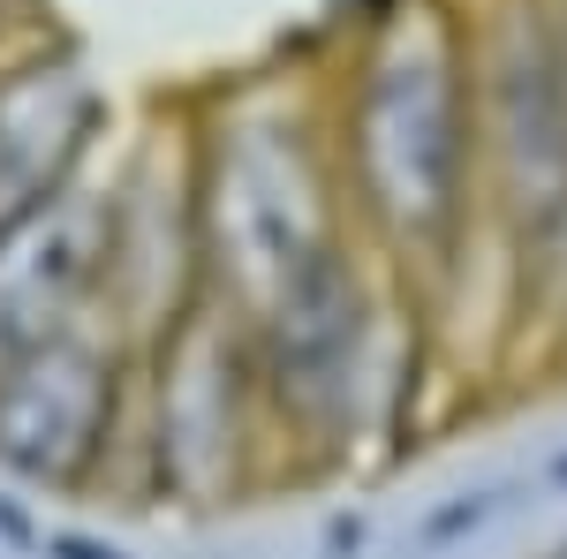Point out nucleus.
I'll return each mask as SVG.
<instances>
[{
  "mask_svg": "<svg viewBox=\"0 0 567 559\" xmlns=\"http://www.w3.org/2000/svg\"><path fill=\"white\" fill-rule=\"evenodd\" d=\"M16 15H23V0H0V61L16 53V39H8V31H16Z\"/></svg>",
  "mask_w": 567,
  "mask_h": 559,
  "instance_id": "nucleus-8",
  "label": "nucleus"
},
{
  "mask_svg": "<svg viewBox=\"0 0 567 559\" xmlns=\"http://www.w3.org/2000/svg\"><path fill=\"white\" fill-rule=\"evenodd\" d=\"M189 106L197 213H205V280L243 325L303 288L318 265L355 250L349 189L326 122V76H227Z\"/></svg>",
  "mask_w": 567,
  "mask_h": 559,
  "instance_id": "nucleus-2",
  "label": "nucleus"
},
{
  "mask_svg": "<svg viewBox=\"0 0 567 559\" xmlns=\"http://www.w3.org/2000/svg\"><path fill=\"white\" fill-rule=\"evenodd\" d=\"M106 159L114 136L31 205L0 213V371L99 310L106 288Z\"/></svg>",
  "mask_w": 567,
  "mask_h": 559,
  "instance_id": "nucleus-7",
  "label": "nucleus"
},
{
  "mask_svg": "<svg viewBox=\"0 0 567 559\" xmlns=\"http://www.w3.org/2000/svg\"><path fill=\"white\" fill-rule=\"evenodd\" d=\"M205 296H213V280H205V213H197L189 106H175V114H152L144 130L114 136L99 310L144 348L167 325H182Z\"/></svg>",
  "mask_w": 567,
  "mask_h": 559,
  "instance_id": "nucleus-6",
  "label": "nucleus"
},
{
  "mask_svg": "<svg viewBox=\"0 0 567 559\" xmlns=\"http://www.w3.org/2000/svg\"><path fill=\"white\" fill-rule=\"evenodd\" d=\"M545 15H553V39H560V61H567V0H545Z\"/></svg>",
  "mask_w": 567,
  "mask_h": 559,
  "instance_id": "nucleus-9",
  "label": "nucleus"
},
{
  "mask_svg": "<svg viewBox=\"0 0 567 559\" xmlns=\"http://www.w3.org/2000/svg\"><path fill=\"white\" fill-rule=\"evenodd\" d=\"M560 559H567V552H560Z\"/></svg>",
  "mask_w": 567,
  "mask_h": 559,
  "instance_id": "nucleus-10",
  "label": "nucleus"
},
{
  "mask_svg": "<svg viewBox=\"0 0 567 559\" xmlns=\"http://www.w3.org/2000/svg\"><path fill=\"white\" fill-rule=\"evenodd\" d=\"M477 69V213L507 258L567 250V61L545 0H462Z\"/></svg>",
  "mask_w": 567,
  "mask_h": 559,
  "instance_id": "nucleus-4",
  "label": "nucleus"
},
{
  "mask_svg": "<svg viewBox=\"0 0 567 559\" xmlns=\"http://www.w3.org/2000/svg\"><path fill=\"white\" fill-rule=\"evenodd\" d=\"M136 393V341L91 310L0 371V476L91 499L114 484Z\"/></svg>",
  "mask_w": 567,
  "mask_h": 559,
  "instance_id": "nucleus-5",
  "label": "nucleus"
},
{
  "mask_svg": "<svg viewBox=\"0 0 567 559\" xmlns=\"http://www.w3.org/2000/svg\"><path fill=\"white\" fill-rule=\"evenodd\" d=\"M280 476H288V446H280L258 348L227 302L205 296L182 325L136 348L130 431H122L106 499L213 515L235 499H258Z\"/></svg>",
  "mask_w": 567,
  "mask_h": 559,
  "instance_id": "nucleus-3",
  "label": "nucleus"
},
{
  "mask_svg": "<svg viewBox=\"0 0 567 559\" xmlns=\"http://www.w3.org/2000/svg\"><path fill=\"white\" fill-rule=\"evenodd\" d=\"M355 235L416 288L477 227V69L462 0H379L326 69Z\"/></svg>",
  "mask_w": 567,
  "mask_h": 559,
  "instance_id": "nucleus-1",
  "label": "nucleus"
}]
</instances>
